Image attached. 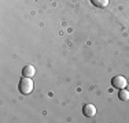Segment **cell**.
Instances as JSON below:
<instances>
[{"label":"cell","instance_id":"6da1fadb","mask_svg":"<svg viewBox=\"0 0 129 123\" xmlns=\"http://www.w3.org/2000/svg\"><path fill=\"white\" fill-rule=\"evenodd\" d=\"M18 88H19V92L22 94H29L30 92L33 90V81H32V78H26V77H23V78L19 81Z\"/></svg>","mask_w":129,"mask_h":123},{"label":"cell","instance_id":"7a4b0ae2","mask_svg":"<svg viewBox=\"0 0 129 123\" xmlns=\"http://www.w3.org/2000/svg\"><path fill=\"white\" fill-rule=\"evenodd\" d=\"M111 85L115 89H124V88H126V79L122 75H117L111 79Z\"/></svg>","mask_w":129,"mask_h":123},{"label":"cell","instance_id":"3957f363","mask_svg":"<svg viewBox=\"0 0 129 123\" xmlns=\"http://www.w3.org/2000/svg\"><path fill=\"white\" fill-rule=\"evenodd\" d=\"M82 112H84L85 116L92 118V116L96 115V107H95L93 104H85L84 108H82Z\"/></svg>","mask_w":129,"mask_h":123},{"label":"cell","instance_id":"277c9868","mask_svg":"<svg viewBox=\"0 0 129 123\" xmlns=\"http://www.w3.org/2000/svg\"><path fill=\"white\" fill-rule=\"evenodd\" d=\"M35 74H36L35 66H30V64H27V66L23 67V70H22V75H23V77H26V78H32V77H35Z\"/></svg>","mask_w":129,"mask_h":123},{"label":"cell","instance_id":"5b68a950","mask_svg":"<svg viewBox=\"0 0 129 123\" xmlns=\"http://www.w3.org/2000/svg\"><path fill=\"white\" fill-rule=\"evenodd\" d=\"M118 97H119V100H122V101H128V100H129V90H125V89H119Z\"/></svg>","mask_w":129,"mask_h":123},{"label":"cell","instance_id":"8992f818","mask_svg":"<svg viewBox=\"0 0 129 123\" xmlns=\"http://www.w3.org/2000/svg\"><path fill=\"white\" fill-rule=\"evenodd\" d=\"M91 2L95 7H99V8H103L109 4V0H91Z\"/></svg>","mask_w":129,"mask_h":123}]
</instances>
